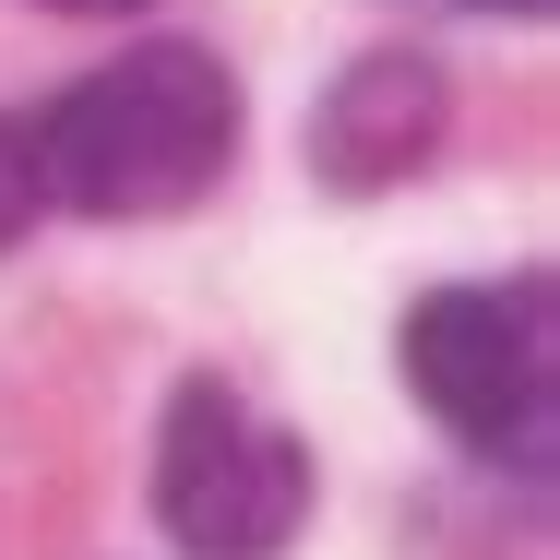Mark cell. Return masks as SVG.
<instances>
[{"instance_id": "cell-7", "label": "cell", "mask_w": 560, "mask_h": 560, "mask_svg": "<svg viewBox=\"0 0 560 560\" xmlns=\"http://www.w3.org/2000/svg\"><path fill=\"white\" fill-rule=\"evenodd\" d=\"M48 12H131V0H48Z\"/></svg>"}, {"instance_id": "cell-2", "label": "cell", "mask_w": 560, "mask_h": 560, "mask_svg": "<svg viewBox=\"0 0 560 560\" xmlns=\"http://www.w3.org/2000/svg\"><path fill=\"white\" fill-rule=\"evenodd\" d=\"M155 525L191 560H275L311 525V453L226 382H179L155 430Z\"/></svg>"}, {"instance_id": "cell-1", "label": "cell", "mask_w": 560, "mask_h": 560, "mask_svg": "<svg viewBox=\"0 0 560 560\" xmlns=\"http://www.w3.org/2000/svg\"><path fill=\"white\" fill-rule=\"evenodd\" d=\"M36 143V191L72 215H191L238 155V84L215 48H131L108 72H84L60 108L24 131Z\"/></svg>"}, {"instance_id": "cell-6", "label": "cell", "mask_w": 560, "mask_h": 560, "mask_svg": "<svg viewBox=\"0 0 560 560\" xmlns=\"http://www.w3.org/2000/svg\"><path fill=\"white\" fill-rule=\"evenodd\" d=\"M453 12H513V24H537L549 0H453Z\"/></svg>"}, {"instance_id": "cell-4", "label": "cell", "mask_w": 560, "mask_h": 560, "mask_svg": "<svg viewBox=\"0 0 560 560\" xmlns=\"http://www.w3.org/2000/svg\"><path fill=\"white\" fill-rule=\"evenodd\" d=\"M430 143H442V72H430V60H406V48L358 60L335 96H323V119H311V155H323V179H346V191L406 179Z\"/></svg>"}, {"instance_id": "cell-3", "label": "cell", "mask_w": 560, "mask_h": 560, "mask_svg": "<svg viewBox=\"0 0 560 560\" xmlns=\"http://www.w3.org/2000/svg\"><path fill=\"white\" fill-rule=\"evenodd\" d=\"M406 382L453 442H525L549 406V311L525 287H442L406 311Z\"/></svg>"}, {"instance_id": "cell-5", "label": "cell", "mask_w": 560, "mask_h": 560, "mask_svg": "<svg viewBox=\"0 0 560 560\" xmlns=\"http://www.w3.org/2000/svg\"><path fill=\"white\" fill-rule=\"evenodd\" d=\"M36 203H48L36 191V143H24V119H0V250L36 226Z\"/></svg>"}]
</instances>
